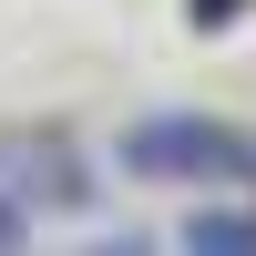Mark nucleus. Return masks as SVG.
I'll return each instance as SVG.
<instances>
[{"mask_svg": "<svg viewBox=\"0 0 256 256\" xmlns=\"http://www.w3.org/2000/svg\"><path fill=\"white\" fill-rule=\"evenodd\" d=\"M0 195L20 205V216H82V205H92V154H82L72 134H52V123H41V134H0Z\"/></svg>", "mask_w": 256, "mask_h": 256, "instance_id": "nucleus-2", "label": "nucleus"}, {"mask_svg": "<svg viewBox=\"0 0 256 256\" xmlns=\"http://www.w3.org/2000/svg\"><path fill=\"white\" fill-rule=\"evenodd\" d=\"M174 256H256V216L246 205H195L184 236H174Z\"/></svg>", "mask_w": 256, "mask_h": 256, "instance_id": "nucleus-3", "label": "nucleus"}, {"mask_svg": "<svg viewBox=\"0 0 256 256\" xmlns=\"http://www.w3.org/2000/svg\"><path fill=\"white\" fill-rule=\"evenodd\" d=\"M113 164H123L134 184H226V174L246 164V144L226 134L216 113H144V123H123Z\"/></svg>", "mask_w": 256, "mask_h": 256, "instance_id": "nucleus-1", "label": "nucleus"}, {"mask_svg": "<svg viewBox=\"0 0 256 256\" xmlns=\"http://www.w3.org/2000/svg\"><path fill=\"white\" fill-rule=\"evenodd\" d=\"M82 256H154V236H144V226H123V236H92Z\"/></svg>", "mask_w": 256, "mask_h": 256, "instance_id": "nucleus-5", "label": "nucleus"}, {"mask_svg": "<svg viewBox=\"0 0 256 256\" xmlns=\"http://www.w3.org/2000/svg\"><path fill=\"white\" fill-rule=\"evenodd\" d=\"M0 256H31V216H20L10 195H0Z\"/></svg>", "mask_w": 256, "mask_h": 256, "instance_id": "nucleus-4", "label": "nucleus"}]
</instances>
